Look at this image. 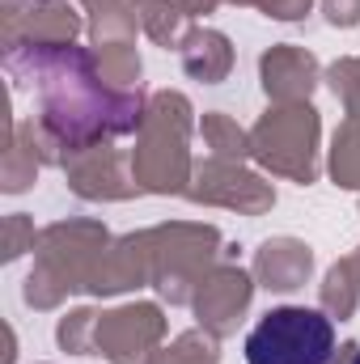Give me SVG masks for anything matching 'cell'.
Returning <instances> with one entry per match:
<instances>
[{
  "label": "cell",
  "instance_id": "1",
  "mask_svg": "<svg viewBox=\"0 0 360 364\" xmlns=\"http://www.w3.org/2000/svg\"><path fill=\"white\" fill-rule=\"evenodd\" d=\"M335 326L327 314L305 305L268 309L246 335V364H331Z\"/></svg>",
  "mask_w": 360,
  "mask_h": 364
},
{
  "label": "cell",
  "instance_id": "2",
  "mask_svg": "<svg viewBox=\"0 0 360 364\" xmlns=\"http://www.w3.org/2000/svg\"><path fill=\"white\" fill-rule=\"evenodd\" d=\"M352 364H360V352H356V356H352Z\"/></svg>",
  "mask_w": 360,
  "mask_h": 364
}]
</instances>
